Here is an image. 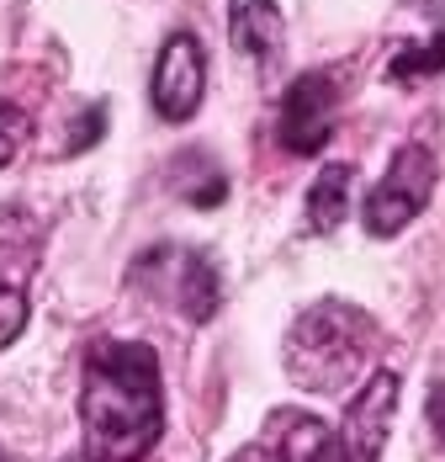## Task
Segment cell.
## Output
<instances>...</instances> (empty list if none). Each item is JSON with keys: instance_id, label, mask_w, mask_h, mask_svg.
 I'll return each mask as SVG.
<instances>
[{"instance_id": "e0dca14e", "label": "cell", "mask_w": 445, "mask_h": 462, "mask_svg": "<svg viewBox=\"0 0 445 462\" xmlns=\"http://www.w3.org/2000/svg\"><path fill=\"white\" fill-rule=\"evenodd\" d=\"M0 462H5V457H0Z\"/></svg>"}, {"instance_id": "9a60e30c", "label": "cell", "mask_w": 445, "mask_h": 462, "mask_svg": "<svg viewBox=\"0 0 445 462\" xmlns=\"http://www.w3.org/2000/svg\"><path fill=\"white\" fill-rule=\"evenodd\" d=\"M101 117H106V106H86V117H75V134H69L64 149H69V154H75V149H90V143L101 139Z\"/></svg>"}, {"instance_id": "7c38bea8", "label": "cell", "mask_w": 445, "mask_h": 462, "mask_svg": "<svg viewBox=\"0 0 445 462\" xmlns=\"http://www.w3.org/2000/svg\"><path fill=\"white\" fill-rule=\"evenodd\" d=\"M281 462H329L334 457V430L318 415H281Z\"/></svg>"}, {"instance_id": "30bf717a", "label": "cell", "mask_w": 445, "mask_h": 462, "mask_svg": "<svg viewBox=\"0 0 445 462\" xmlns=\"http://www.w3.org/2000/svg\"><path fill=\"white\" fill-rule=\"evenodd\" d=\"M350 186H356V165H323L318 171V181L308 191V224L318 234H334L345 224V213H350Z\"/></svg>"}, {"instance_id": "4fadbf2b", "label": "cell", "mask_w": 445, "mask_h": 462, "mask_svg": "<svg viewBox=\"0 0 445 462\" xmlns=\"http://www.w3.org/2000/svg\"><path fill=\"white\" fill-rule=\"evenodd\" d=\"M445 69V32H435L430 43H408L393 53V80H430V75H440Z\"/></svg>"}, {"instance_id": "5bb4252c", "label": "cell", "mask_w": 445, "mask_h": 462, "mask_svg": "<svg viewBox=\"0 0 445 462\" xmlns=\"http://www.w3.org/2000/svg\"><path fill=\"white\" fill-rule=\"evenodd\" d=\"M32 139V123H27V112L16 106V101H5L0 96V171L22 154V143Z\"/></svg>"}, {"instance_id": "52a82bcc", "label": "cell", "mask_w": 445, "mask_h": 462, "mask_svg": "<svg viewBox=\"0 0 445 462\" xmlns=\"http://www.w3.org/2000/svg\"><path fill=\"white\" fill-rule=\"evenodd\" d=\"M393 415H398V372H371L366 388L345 404L340 436H334V462H377L387 447Z\"/></svg>"}, {"instance_id": "2e32d148", "label": "cell", "mask_w": 445, "mask_h": 462, "mask_svg": "<svg viewBox=\"0 0 445 462\" xmlns=\"http://www.w3.org/2000/svg\"><path fill=\"white\" fill-rule=\"evenodd\" d=\"M430 425H435V436H440V447H445V383L430 388Z\"/></svg>"}, {"instance_id": "ba28073f", "label": "cell", "mask_w": 445, "mask_h": 462, "mask_svg": "<svg viewBox=\"0 0 445 462\" xmlns=\"http://www.w3.org/2000/svg\"><path fill=\"white\" fill-rule=\"evenodd\" d=\"M334 106H340V91H334V75L329 69H308V75H297L286 96H281V123H276V134H281V149H292V154H318L329 134H334Z\"/></svg>"}, {"instance_id": "277c9868", "label": "cell", "mask_w": 445, "mask_h": 462, "mask_svg": "<svg viewBox=\"0 0 445 462\" xmlns=\"http://www.w3.org/2000/svg\"><path fill=\"white\" fill-rule=\"evenodd\" d=\"M43 261V224L22 208H0V351L16 346V335L32 319V277Z\"/></svg>"}, {"instance_id": "3957f363", "label": "cell", "mask_w": 445, "mask_h": 462, "mask_svg": "<svg viewBox=\"0 0 445 462\" xmlns=\"http://www.w3.org/2000/svg\"><path fill=\"white\" fill-rule=\"evenodd\" d=\"M128 282H133L138 292H149L154 303L180 309L191 324H207L222 303L218 266L202 250H186V245H154V250H143L128 266Z\"/></svg>"}, {"instance_id": "8992f818", "label": "cell", "mask_w": 445, "mask_h": 462, "mask_svg": "<svg viewBox=\"0 0 445 462\" xmlns=\"http://www.w3.org/2000/svg\"><path fill=\"white\" fill-rule=\"evenodd\" d=\"M149 96H154V112L165 123H191L202 96H207V53H202V38L196 32H170L159 59H154V80H149Z\"/></svg>"}, {"instance_id": "9c48e42d", "label": "cell", "mask_w": 445, "mask_h": 462, "mask_svg": "<svg viewBox=\"0 0 445 462\" xmlns=\"http://www.w3.org/2000/svg\"><path fill=\"white\" fill-rule=\"evenodd\" d=\"M228 38L244 59H270L286 38V16L276 0H228Z\"/></svg>"}, {"instance_id": "6da1fadb", "label": "cell", "mask_w": 445, "mask_h": 462, "mask_svg": "<svg viewBox=\"0 0 445 462\" xmlns=\"http://www.w3.org/2000/svg\"><path fill=\"white\" fill-rule=\"evenodd\" d=\"M80 425L90 462H138L165 436L159 356L143 340L95 346L80 383Z\"/></svg>"}, {"instance_id": "7a4b0ae2", "label": "cell", "mask_w": 445, "mask_h": 462, "mask_svg": "<svg viewBox=\"0 0 445 462\" xmlns=\"http://www.w3.org/2000/svg\"><path fill=\"white\" fill-rule=\"evenodd\" d=\"M371 351H377V319L345 298H323L292 324L286 372L308 393H350L371 367Z\"/></svg>"}, {"instance_id": "8fae6325", "label": "cell", "mask_w": 445, "mask_h": 462, "mask_svg": "<svg viewBox=\"0 0 445 462\" xmlns=\"http://www.w3.org/2000/svg\"><path fill=\"white\" fill-rule=\"evenodd\" d=\"M170 186H176V197H186L191 208H222V197H228V176H222L207 154H196V149H186L176 160V181Z\"/></svg>"}, {"instance_id": "5b68a950", "label": "cell", "mask_w": 445, "mask_h": 462, "mask_svg": "<svg viewBox=\"0 0 445 462\" xmlns=\"http://www.w3.org/2000/svg\"><path fill=\"white\" fill-rule=\"evenodd\" d=\"M430 191H435V160L424 143H403L387 165V176L371 186L366 197V234L371 239H393L403 234L424 208H430Z\"/></svg>"}]
</instances>
